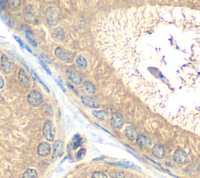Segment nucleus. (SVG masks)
<instances>
[{
  "label": "nucleus",
  "mask_w": 200,
  "mask_h": 178,
  "mask_svg": "<svg viewBox=\"0 0 200 178\" xmlns=\"http://www.w3.org/2000/svg\"><path fill=\"white\" fill-rule=\"evenodd\" d=\"M28 103L32 107H37L42 102V95L38 91L33 90L27 96Z\"/></svg>",
  "instance_id": "f257e3e1"
},
{
  "label": "nucleus",
  "mask_w": 200,
  "mask_h": 178,
  "mask_svg": "<svg viewBox=\"0 0 200 178\" xmlns=\"http://www.w3.org/2000/svg\"><path fill=\"white\" fill-rule=\"evenodd\" d=\"M66 75H67L69 80H70L74 84L78 85L82 83V77H81V73L77 71L74 68H68L66 70Z\"/></svg>",
  "instance_id": "f03ea898"
},
{
  "label": "nucleus",
  "mask_w": 200,
  "mask_h": 178,
  "mask_svg": "<svg viewBox=\"0 0 200 178\" xmlns=\"http://www.w3.org/2000/svg\"><path fill=\"white\" fill-rule=\"evenodd\" d=\"M43 135L45 138L49 141L54 140V132H53V124L50 120H47L44 124Z\"/></svg>",
  "instance_id": "7ed1b4c3"
},
{
  "label": "nucleus",
  "mask_w": 200,
  "mask_h": 178,
  "mask_svg": "<svg viewBox=\"0 0 200 178\" xmlns=\"http://www.w3.org/2000/svg\"><path fill=\"white\" fill-rule=\"evenodd\" d=\"M173 159L179 164H185L189 162V156L187 153L182 150H176L173 155Z\"/></svg>",
  "instance_id": "20e7f679"
},
{
  "label": "nucleus",
  "mask_w": 200,
  "mask_h": 178,
  "mask_svg": "<svg viewBox=\"0 0 200 178\" xmlns=\"http://www.w3.org/2000/svg\"><path fill=\"white\" fill-rule=\"evenodd\" d=\"M1 67L3 72L6 74H9L12 72L13 68V63L9 60L6 55H2L1 57Z\"/></svg>",
  "instance_id": "39448f33"
},
{
  "label": "nucleus",
  "mask_w": 200,
  "mask_h": 178,
  "mask_svg": "<svg viewBox=\"0 0 200 178\" xmlns=\"http://www.w3.org/2000/svg\"><path fill=\"white\" fill-rule=\"evenodd\" d=\"M46 19L49 24L54 25L58 21V13L54 8H49L46 10Z\"/></svg>",
  "instance_id": "423d86ee"
},
{
  "label": "nucleus",
  "mask_w": 200,
  "mask_h": 178,
  "mask_svg": "<svg viewBox=\"0 0 200 178\" xmlns=\"http://www.w3.org/2000/svg\"><path fill=\"white\" fill-rule=\"evenodd\" d=\"M110 124L113 128L120 129L124 125V119L120 113H114L110 119Z\"/></svg>",
  "instance_id": "0eeeda50"
},
{
  "label": "nucleus",
  "mask_w": 200,
  "mask_h": 178,
  "mask_svg": "<svg viewBox=\"0 0 200 178\" xmlns=\"http://www.w3.org/2000/svg\"><path fill=\"white\" fill-rule=\"evenodd\" d=\"M55 55L57 58L62 60L63 62L67 63H71V60H70L69 54L61 47H57L56 49Z\"/></svg>",
  "instance_id": "6e6552de"
},
{
  "label": "nucleus",
  "mask_w": 200,
  "mask_h": 178,
  "mask_svg": "<svg viewBox=\"0 0 200 178\" xmlns=\"http://www.w3.org/2000/svg\"><path fill=\"white\" fill-rule=\"evenodd\" d=\"M63 142L60 140L56 141L54 143V146H53V159L56 160V158L60 157L63 155Z\"/></svg>",
  "instance_id": "1a4fd4ad"
},
{
  "label": "nucleus",
  "mask_w": 200,
  "mask_h": 178,
  "mask_svg": "<svg viewBox=\"0 0 200 178\" xmlns=\"http://www.w3.org/2000/svg\"><path fill=\"white\" fill-rule=\"evenodd\" d=\"M51 152V146L47 142H42L38 144V154L40 156H47Z\"/></svg>",
  "instance_id": "9d476101"
},
{
  "label": "nucleus",
  "mask_w": 200,
  "mask_h": 178,
  "mask_svg": "<svg viewBox=\"0 0 200 178\" xmlns=\"http://www.w3.org/2000/svg\"><path fill=\"white\" fill-rule=\"evenodd\" d=\"M81 101L83 102L84 105H87V106L90 107V108H94V109H97L99 108V104L96 100H95L93 98L89 97L87 95L81 96Z\"/></svg>",
  "instance_id": "9b49d317"
},
{
  "label": "nucleus",
  "mask_w": 200,
  "mask_h": 178,
  "mask_svg": "<svg viewBox=\"0 0 200 178\" xmlns=\"http://www.w3.org/2000/svg\"><path fill=\"white\" fill-rule=\"evenodd\" d=\"M136 143L141 148H147L151 145V140L145 135H138L136 138Z\"/></svg>",
  "instance_id": "f8f14e48"
},
{
  "label": "nucleus",
  "mask_w": 200,
  "mask_h": 178,
  "mask_svg": "<svg viewBox=\"0 0 200 178\" xmlns=\"http://www.w3.org/2000/svg\"><path fill=\"white\" fill-rule=\"evenodd\" d=\"M152 153L155 157L158 158V159H162L165 156L166 151H165V148H163V146H162L160 144H156L155 146L153 148Z\"/></svg>",
  "instance_id": "ddd939ff"
},
{
  "label": "nucleus",
  "mask_w": 200,
  "mask_h": 178,
  "mask_svg": "<svg viewBox=\"0 0 200 178\" xmlns=\"http://www.w3.org/2000/svg\"><path fill=\"white\" fill-rule=\"evenodd\" d=\"M18 77H19L21 82L22 83L26 88H30L31 84L30 79H29V77H27V75L26 74L25 71L23 69L20 70L19 73H18Z\"/></svg>",
  "instance_id": "4468645a"
},
{
  "label": "nucleus",
  "mask_w": 200,
  "mask_h": 178,
  "mask_svg": "<svg viewBox=\"0 0 200 178\" xmlns=\"http://www.w3.org/2000/svg\"><path fill=\"white\" fill-rule=\"evenodd\" d=\"M115 165L120 166V167H125V168H129V169H134V170H140L141 169L138 167V166H136L134 163H133L132 162L130 161H127V160H124V161H121L118 162V163H116Z\"/></svg>",
  "instance_id": "2eb2a0df"
},
{
  "label": "nucleus",
  "mask_w": 200,
  "mask_h": 178,
  "mask_svg": "<svg viewBox=\"0 0 200 178\" xmlns=\"http://www.w3.org/2000/svg\"><path fill=\"white\" fill-rule=\"evenodd\" d=\"M125 135L130 140H134V138L138 137L137 136V131H136L135 128L131 127V126H128L127 128L125 129Z\"/></svg>",
  "instance_id": "dca6fc26"
},
{
  "label": "nucleus",
  "mask_w": 200,
  "mask_h": 178,
  "mask_svg": "<svg viewBox=\"0 0 200 178\" xmlns=\"http://www.w3.org/2000/svg\"><path fill=\"white\" fill-rule=\"evenodd\" d=\"M82 143H83V139H82L81 135L79 134H77L76 135H74V138H72V147H73V149L75 150L79 148V147H81Z\"/></svg>",
  "instance_id": "f3484780"
},
{
  "label": "nucleus",
  "mask_w": 200,
  "mask_h": 178,
  "mask_svg": "<svg viewBox=\"0 0 200 178\" xmlns=\"http://www.w3.org/2000/svg\"><path fill=\"white\" fill-rule=\"evenodd\" d=\"M75 62L77 66L81 70H85L88 66V63L86 59L82 56H78L76 57Z\"/></svg>",
  "instance_id": "a211bd4d"
},
{
  "label": "nucleus",
  "mask_w": 200,
  "mask_h": 178,
  "mask_svg": "<svg viewBox=\"0 0 200 178\" xmlns=\"http://www.w3.org/2000/svg\"><path fill=\"white\" fill-rule=\"evenodd\" d=\"M92 115L98 120H104L107 117V113L103 110H95L92 112Z\"/></svg>",
  "instance_id": "6ab92c4d"
},
{
  "label": "nucleus",
  "mask_w": 200,
  "mask_h": 178,
  "mask_svg": "<svg viewBox=\"0 0 200 178\" xmlns=\"http://www.w3.org/2000/svg\"><path fill=\"white\" fill-rule=\"evenodd\" d=\"M84 88H85V92H88L89 94H94L95 92V88L92 84L89 81H85L83 84Z\"/></svg>",
  "instance_id": "aec40b11"
},
{
  "label": "nucleus",
  "mask_w": 200,
  "mask_h": 178,
  "mask_svg": "<svg viewBox=\"0 0 200 178\" xmlns=\"http://www.w3.org/2000/svg\"><path fill=\"white\" fill-rule=\"evenodd\" d=\"M23 178H38L37 171L34 169H29L24 173Z\"/></svg>",
  "instance_id": "412c9836"
},
{
  "label": "nucleus",
  "mask_w": 200,
  "mask_h": 178,
  "mask_svg": "<svg viewBox=\"0 0 200 178\" xmlns=\"http://www.w3.org/2000/svg\"><path fill=\"white\" fill-rule=\"evenodd\" d=\"M53 36H54L55 38H57V39L63 40V37H64V31H63L62 28H58L53 32Z\"/></svg>",
  "instance_id": "4be33fe9"
},
{
  "label": "nucleus",
  "mask_w": 200,
  "mask_h": 178,
  "mask_svg": "<svg viewBox=\"0 0 200 178\" xmlns=\"http://www.w3.org/2000/svg\"><path fill=\"white\" fill-rule=\"evenodd\" d=\"M26 38H27V40L28 41L29 43H30L31 45H32V46L37 47V43H36L35 40H34V37H33L32 34H31V31H27V33H26Z\"/></svg>",
  "instance_id": "5701e85b"
},
{
  "label": "nucleus",
  "mask_w": 200,
  "mask_h": 178,
  "mask_svg": "<svg viewBox=\"0 0 200 178\" xmlns=\"http://www.w3.org/2000/svg\"><path fill=\"white\" fill-rule=\"evenodd\" d=\"M2 19H3L4 21H5V22H6V24H7L10 27V28H12V27L13 26V19H12L10 16L4 14V15L2 16Z\"/></svg>",
  "instance_id": "b1692460"
},
{
  "label": "nucleus",
  "mask_w": 200,
  "mask_h": 178,
  "mask_svg": "<svg viewBox=\"0 0 200 178\" xmlns=\"http://www.w3.org/2000/svg\"><path fill=\"white\" fill-rule=\"evenodd\" d=\"M92 178H108L104 173L100 172V171H95L92 175Z\"/></svg>",
  "instance_id": "393cba45"
},
{
  "label": "nucleus",
  "mask_w": 200,
  "mask_h": 178,
  "mask_svg": "<svg viewBox=\"0 0 200 178\" xmlns=\"http://www.w3.org/2000/svg\"><path fill=\"white\" fill-rule=\"evenodd\" d=\"M9 6V2L8 0H0V12L3 9H6Z\"/></svg>",
  "instance_id": "a878e982"
},
{
  "label": "nucleus",
  "mask_w": 200,
  "mask_h": 178,
  "mask_svg": "<svg viewBox=\"0 0 200 178\" xmlns=\"http://www.w3.org/2000/svg\"><path fill=\"white\" fill-rule=\"evenodd\" d=\"M85 152H86V150L85 148H81V149L78 151V154H77V159L78 160H81V159H83V157L85 156Z\"/></svg>",
  "instance_id": "bb28decb"
},
{
  "label": "nucleus",
  "mask_w": 200,
  "mask_h": 178,
  "mask_svg": "<svg viewBox=\"0 0 200 178\" xmlns=\"http://www.w3.org/2000/svg\"><path fill=\"white\" fill-rule=\"evenodd\" d=\"M31 73H33V75H34V77H36V79H37V80H38V81H39L40 83H41V84H42V86H43L44 88H45V89H46V90H47V92H49V88H48V87L46 86V85H45V83H44L43 81H42V79H41V78H40L39 77H38V75H37V73H34V72L33 71V70H31Z\"/></svg>",
  "instance_id": "cd10ccee"
},
{
  "label": "nucleus",
  "mask_w": 200,
  "mask_h": 178,
  "mask_svg": "<svg viewBox=\"0 0 200 178\" xmlns=\"http://www.w3.org/2000/svg\"><path fill=\"white\" fill-rule=\"evenodd\" d=\"M38 60H39V63L41 64V65H42V67H43V69L45 70V71L47 72V73H49V75H51L52 73H51V71H50V70H49V68H48L47 66H46L45 63H44L43 60H42L41 58H39V57H38Z\"/></svg>",
  "instance_id": "c85d7f7f"
},
{
  "label": "nucleus",
  "mask_w": 200,
  "mask_h": 178,
  "mask_svg": "<svg viewBox=\"0 0 200 178\" xmlns=\"http://www.w3.org/2000/svg\"><path fill=\"white\" fill-rule=\"evenodd\" d=\"M112 178H125V174L122 171H117L112 176Z\"/></svg>",
  "instance_id": "c756f323"
},
{
  "label": "nucleus",
  "mask_w": 200,
  "mask_h": 178,
  "mask_svg": "<svg viewBox=\"0 0 200 178\" xmlns=\"http://www.w3.org/2000/svg\"><path fill=\"white\" fill-rule=\"evenodd\" d=\"M10 2H11L12 6L14 8H18L21 6V0H10Z\"/></svg>",
  "instance_id": "7c9ffc66"
},
{
  "label": "nucleus",
  "mask_w": 200,
  "mask_h": 178,
  "mask_svg": "<svg viewBox=\"0 0 200 178\" xmlns=\"http://www.w3.org/2000/svg\"><path fill=\"white\" fill-rule=\"evenodd\" d=\"M13 37H14V39H15L16 41H17V42H18V44H19V45H20V46H21V48H22V49H24L25 45H24V43H23L22 40H21V38H20L19 37H18V36L13 35Z\"/></svg>",
  "instance_id": "2f4dec72"
},
{
  "label": "nucleus",
  "mask_w": 200,
  "mask_h": 178,
  "mask_svg": "<svg viewBox=\"0 0 200 178\" xmlns=\"http://www.w3.org/2000/svg\"><path fill=\"white\" fill-rule=\"evenodd\" d=\"M56 84H58V86L60 87V88L61 89H62L63 92H66V89H65V88H64V87H63V84H62V83L60 82V81H57V80H56Z\"/></svg>",
  "instance_id": "473e14b6"
},
{
  "label": "nucleus",
  "mask_w": 200,
  "mask_h": 178,
  "mask_svg": "<svg viewBox=\"0 0 200 178\" xmlns=\"http://www.w3.org/2000/svg\"><path fill=\"white\" fill-rule=\"evenodd\" d=\"M66 84H67V86L69 87V88H70V89H71V90L73 91V92H74V93L76 94V95H78V92H77V90H76L75 88H74V86H73V85H72V84H70V83H68V82L66 83Z\"/></svg>",
  "instance_id": "72a5a7b5"
},
{
  "label": "nucleus",
  "mask_w": 200,
  "mask_h": 178,
  "mask_svg": "<svg viewBox=\"0 0 200 178\" xmlns=\"http://www.w3.org/2000/svg\"><path fill=\"white\" fill-rule=\"evenodd\" d=\"M4 86V80L1 76H0V89L3 88Z\"/></svg>",
  "instance_id": "f704fd0d"
},
{
  "label": "nucleus",
  "mask_w": 200,
  "mask_h": 178,
  "mask_svg": "<svg viewBox=\"0 0 200 178\" xmlns=\"http://www.w3.org/2000/svg\"><path fill=\"white\" fill-rule=\"evenodd\" d=\"M25 49H26L28 51V52L30 53H32V51H31V49L28 46H27V45H25Z\"/></svg>",
  "instance_id": "c9c22d12"
}]
</instances>
